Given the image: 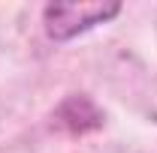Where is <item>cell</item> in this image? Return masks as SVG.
<instances>
[{
  "label": "cell",
  "mask_w": 157,
  "mask_h": 153,
  "mask_svg": "<svg viewBox=\"0 0 157 153\" xmlns=\"http://www.w3.org/2000/svg\"><path fill=\"white\" fill-rule=\"evenodd\" d=\"M121 15V3L115 0H91V3H48L42 9V24L45 33L55 42L76 39L88 30H94L100 24Z\"/></svg>",
  "instance_id": "obj_1"
}]
</instances>
